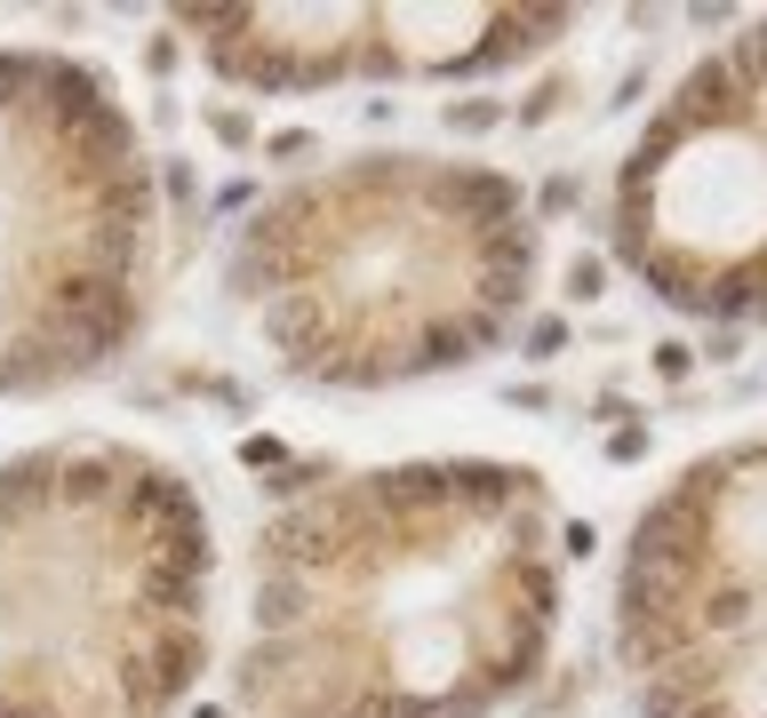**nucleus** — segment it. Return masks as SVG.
I'll return each mask as SVG.
<instances>
[{"instance_id": "obj_1", "label": "nucleus", "mask_w": 767, "mask_h": 718, "mask_svg": "<svg viewBox=\"0 0 767 718\" xmlns=\"http://www.w3.org/2000/svg\"><path fill=\"white\" fill-rule=\"evenodd\" d=\"M560 631L536 471L424 456L296 487L256 543L241 695L264 718H488Z\"/></svg>"}, {"instance_id": "obj_2", "label": "nucleus", "mask_w": 767, "mask_h": 718, "mask_svg": "<svg viewBox=\"0 0 767 718\" xmlns=\"http://www.w3.org/2000/svg\"><path fill=\"white\" fill-rule=\"evenodd\" d=\"M232 288L312 384H424L520 328L536 296V208L488 160L369 152L264 200Z\"/></svg>"}, {"instance_id": "obj_3", "label": "nucleus", "mask_w": 767, "mask_h": 718, "mask_svg": "<svg viewBox=\"0 0 767 718\" xmlns=\"http://www.w3.org/2000/svg\"><path fill=\"white\" fill-rule=\"evenodd\" d=\"M209 519L128 448L0 463V718H169L200 678Z\"/></svg>"}, {"instance_id": "obj_4", "label": "nucleus", "mask_w": 767, "mask_h": 718, "mask_svg": "<svg viewBox=\"0 0 767 718\" xmlns=\"http://www.w3.org/2000/svg\"><path fill=\"white\" fill-rule=\"evenodd\" d=\"M152 168L88 64L0 56V392L105 367L145 320Z\"/></svg>"}, {"instance_id": "obj_5", "label": "nucleus", "mask_w": 767, "mask_h": 718, "mask_svg": "<svg viewBox=\"0 0 767 718\" xmlns=\"http://www.w3.org/2000/svg\"><path fill=\"white\" fill-rule=\"evenodd\" d=\"M616 663L640 718H767V439L695 456L640 511Z\"/></svg>"}, {"instance_id": "obj_6", "label": "nucleus", "mask_w": 767, "mask_h": 718, "mask_svg": "<svg viewBox=\"0 0 767 718\" xmlns=\"http://www.w3.org/2000/svg\"><path fill=\"white\" fill-rule=\"evenodd\" d=\"M624 271L695 320H767V17L688 64L608 192Z\"/></svg>"}, {"instance_id": "obj_7", "label": "nucleus", "mask_w": 767, "mask_h": 718, "mask_svg": "<svg viewBox=\"0 0 767 718\" xmlns=\"http://www.w3.org/2000/svg\"><path fill=\"white\" fill-rule=\"evenodd\" d=\"M184 32L224 81L296 96L337 81H480L552 49L568 9H512V0H392V9H177Z\"/></svg>"}]
</instances>
